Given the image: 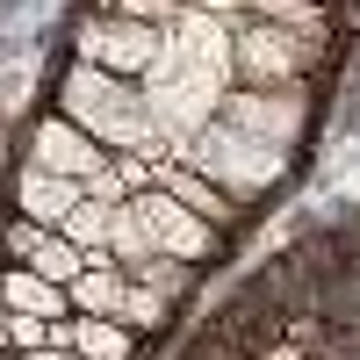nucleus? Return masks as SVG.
Here are the masks:
<instances>
[{
    "label": "nucleus",
    "mask_w": 360,
    "mask_h": 360,
    "mask_svg": "<svg viewBox=\"0 0 360 360\" xmlns=\"http://www.w3.org/2000/svg\"><path fill=\"white\" fill-rule=\"evenodd\" d=\"M51 108L65 123H79L94 144H108V152H152L166 137L159 115H152V94L123 72H101V65H65L51 86Z\"/></svg>",
    "instance_id": "1"
},
{
    "label": "nucleus",
    "mask_w": 360,
    "mask_h": 360,
    "mask_svg": "<svg viewBox=\"0 0 360 360\" xmlns=\"http://www.w3.org/2000/svg\"><path fill=\"white\" fill-rule=\"evenodd\" d=\"M180 166H195V173H209L224 195H238V202H259L266 188H281V180L295 173V152L288 144H266V137H252V130H238V123H209V130H195L188 144H180Z\"/></svg>",
    "instance_id": "2"
},
{
    "label": "nucleus",
    "mask_w": 360,
    "mask_h": 360,
    "mask_svg": "<svg viewBox=\"0 0 360 360\" xmlns=\"http://www.w3.org/2000/svg\"><path fill=\"white\" fill-rule=\"evenodd\" d=\"M79 65H101V72H144L152 79L166 58H173V29H152V22H123V15H86L79 22Z\"/></svg>",
    "instance_id": "3"
},
{
    "label": "nucleus",
    "mask_w": 360,
    "mask_h": 360,
    "mask_svg": "<svg viewBox=\"0 0 360 360\" xmlns=\"http://www.w3.org/2000/svg\"><path fill=\"white\" fill-rule=\"evenodd\" d=\"M231 37H238V86H310V72L324 65L317 44L288 37V29L259 22V15H245Z\"/></svg>",
    "instance_id": "4"
},
{
    "label": "nucleus",
    "mask_w": 360,
    "mask_h": 360,
    "mask_svg": "<svg viewBox=\"0 0 360 360\" xmlns=\"http://www.w3.org/2000/svg\"><path fill=\"white\" fill-rule=\"evenodd\" d=\"M224 123L295 152L303 130H310V86H231L224 94Z\"/></svg>",
    "instance_id": "5"
},
{
    "label": "nucleus",
    "mask_w": 360,
    "mask_h": 360,
    "mask_svg": "<svg viewBox=\"0 0 360 360\" xmlns=\"http://www.w3.org/2000/svg\"><path fill=\"white\" fill-rule=\"evenodd\" d=\"M137 217H144V231H152V245L159 252H173V259H188V266H202L209 252H217V224H202L188 202H173L166 188H144L137 195Z\"/></svg>",
    "instance_id": "6"
},
{
    "label": "nucleus",
    "mask_w": 360,
    "mask_h": 360,
    "mask_svg": "<svg viewBox=\"0 0 360 360\" xmlns=\"http://www.w3.org/2000/svg\"><path fill=\"white\" fill-rule=\"evenodd\" d=\"M29 166H51V173H65V180H94V173H108L115 166V152L108 144H94L79 123H65V115H44L37 130H29Z\"/></svg>",
    "instance_id": "7"
},
{
    "label": "nucleus",
    "mask_w": 360,
    "mask_h": 360,
    "mask_svg": "<svg viewBox=\"0 0 360 360\" xmlns=\"http://www.w3.org/2000/svg\"><path fill=\"white\" fill-rule=\"evenodd\" d=\"M86 202V180H65V173H51V166H22L15 173V217L29 224H44V231H65V217Z\"/></svg>",
    "instance_id": "8"
},
{
    "label": "nucleus",
    "mask_w": 360,
    "mask_h": 360,
    "mask_svg": "<svg viewBox=\"0 0 360 360\" xmlns=\"http://www.w3.org/2000/svg\"><path fill=\"white\" fill-rule=\"evenodd\" d=\"M152 188H166L173 202H188L195 217H202V224H217V231H238V224H245V202H238V195H224L209 173L180 166V159H173V166H159V180H152Z\"/></svg>",
    "instance_id": "9"
},
{
    "label": "nucleus",
    "mask_w": 360,
    "mask_h": 360,
    "mask_svg": "<svg viewBox=\"0 0 360 360\" xmlns=\"http://www.w3.org/2000/svg\"><path fill=\"white\" fill-rule=\"evenodd\" d=\"M0 295H8V310L44 317V324H72V317H79V310H72V288H58V281H44V274H29V266H8Z\"/></svg>",
    "instance_id": "10"
},
{
    "label": "nucleus",
    "mask_w": 360,
    "mask_h": 360,
    "mask_svg": "<svg viewBox=\"0 0 360 360\" xmlns=\"http://www.w3.org/2000/svg\"><path fill=\"white\" fill-rule=\"evenodd\" d=\"M123 295H130V274L115 259H101V266H86V274L72 281V310L79 317H115L123 310Z\"/></svg>",
    "instance_id": "11"
},
{
    "label": "nucleus",
    "mask_w": 360,
    "mask_h": 360,
    "mask_svg": "<svg viewBox=\"0 0 360 360\" xmlns=\"http://www.w3.org/2000/svg\"><path fill=\"white\" fill-rule=\"evenodd\" d=\"M252 15L259 22H274V29H288V37H303V44H332V15L317 8V0H252Z\"/></svg>",
    "instance_id": "12"
},
{
    "label": "nucleus",
    "mask_w": 360,
    "mask_h": 360,
    "mask_svg": "<svg viewBox=\"0 0 360 360\" xmlns=\"http://www.w3.org/2000/svg\"><path fill=\"white\" fill-rule=\"evenodd\" d=\"M72 353L79 360H130L137 353V332L115 317H72Z\"/></svg>",
    "instance_id": "13"
},
{
    "label": "nucleus",
    "mask_w": 360,
    "mask_h": 360,
    "mask_svg": "<svg viewBox=\"0 0 360 360\" xmlns=\"http://www.w3.org/2000/svg\"><path fill=\"white\" fill-rule=\"evenodd\" d=\"M123 274L144 281L152 295H166V303H188V288H195V266H188V259H173V252H144V259L123 266Z\"/></svg>",
    "instance_id": "14"
},
{
    "label": "nucleus",
    "mask_w": 360,
    "mask_h": 360,
    "mask_svg": "<svg viewBox=\"0 0 360 360\" xmlns=\"http://www.w3.org/2000/svg\"><path fill=\"white\" fill-rule=\"evenodd\" d=\"M108 231H115V209H108V202H94V195H86V202L72 209V217H65V238L86 252V266L115 259V252H108Z\"/></svg>",
    "instance_id": "15"
},
{
    "label": "nucleus",
    "mask_w": 360,
    "mask_h": 360,
    "mask_svg": "<svg viewBox=\"0 0 360 360\" xmlns=\"http://www.w3.org/2000/svg\"><path fill=\"white\" fill-rule=\"evenodd\" d=\"M29 274H44V281H58V288H72V281L86 274V252L72 245L65 231H51L44 245H37V259H29Z\"/></svg>",
    "instance_id": "16"
},
{
    "label": "nucleus",
    "mask_w": 360,
    "mask_h": 360,
    "mask_svg": "<svg viewBox=\"0 0 360 360\" xmlns=\"http://www.w3.org/2000/svg\"><path fill=\"white\" fill-rule=\"evenodd\" d=\"M115 324H130V332H166V324H173V303H166V295H152L144 281H130V295H123V310H115Z\"/></svg>",
    "instance_id": "17"
},
{
    "label": "nucleus",
    "mask_w": 360,
    "mask_h": 360,
    "mask_svg": "<svg viewBox=\"0 0 360 360\" xmlns=\"http://www.w3.org/2000/svg\"><path fill=\"white\" fill-rule=\"evenodd\" d=\"M108 15H123V22H152V29H173L180 15H188V0H101Z\"/></svg>",
    "instance_id": "18"
},
{
    "label": "nucleus",
    "mask_w": 360,
    "mask_h": 360,
    "mask_svg": "<svg viewBox=\"0 0 360 360\" xmlns=\"http://www.w3.org/2000/svg\"><path fill=\"white\" fill-rule=\"evenodd\" d=\"M0 339H8V353H44V346H51V324H44V317H22V310H8Z\"/></svg>",
    "instance_id": "19"
},
{
    "label": "nucleus",
    "mask_w": 360,
    "mask_h": 360,
    "mask_svg": "<svg viewBox=\"0 0 360 360\" xmlns=\"http://www.w3.org/2000/svg\"><path fill=\"white\" fill-rule=\"evenodd\" d=\"M44 224H29V217H8V266H29L37 259V245H44Z\"/></svg>",
    "instance_id": "20"
},
{
    "label": "nucleus",
    "mask_w": 360,
    "mask_h": 360,
    "mask_svg": "<svg viewBox=\"0 0 360 360\" xmlns=\"http://www.w3.org/2000/svg\"><path fill=\"white\" fill-rule=\"evenodd\" d=\"M188 8H202V15H224V22L238 29V22L252 15V0H188Z\"/></svg>",
    "instance_id": "21"
},
{
    "label": "nucleus",
    "mask_w": 360,
    "mask_h": 360,
    "mask_svg": "<svg viewBox=\"0 0 360 360\" xmlns=\"http://www.w3.org/2000/svg\"><path fill=\"white\" fill-rule=\"evenodd\" d=\"M29 360H79L72 346H44V353H29Z\"/></svg>",
    "instance_id": "22"
},
{
    "label": "nucleus",
    "mask_w": 360,
    "mask_h": 360,
    "mask_svg": "<svg viewBox=\"0 0 360 360\" xmlns=\"http://www.w3.org/2000/svg\"><path fill=\"white\" fill-rule=\"evenodd\" d=\"M310 360H317V353H310Z\"/></svg>",
    "instance_id": "23"
}]
</instances>
